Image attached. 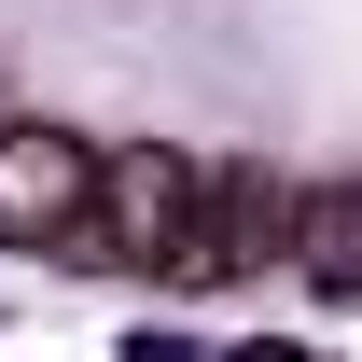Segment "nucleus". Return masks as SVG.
I'll use <instances>...</instances> for the list:
<instances>
[{
  "label": "nucleus",
  "instance_id": "nucleus-1",
  "mask_svg": "<svg viewBox=\"0 0 362 362\" xmlns=\"http://www.w3.org/2000/svg\"><path fill=\"white\" fill-rule=\"evenodd\" d=\"M195 195H209V168H195V153L126 139V153H98V209H84V237H70V251L168 279V265H181V237H195Z\"/></svg>",
  "mask_w": 362,
  "mask_h": 362
},
{
  "label": "nucleus",
  "instance_id": "nucleus-2",
  "mask_svg": "<svg viewBox=\"0 0 362 362\" xmlns=\"http://www.w3.org/2000/svg\"><path fill=\"white\" fill-rule=\"evenodd\" d=\"M293 223H307V181L279 168H209V195H195V237H181L168 279H251L293 251Z\"/></svg>",
  "mask_w": 362,
  "mask_h": 362
},
{
  "label": "nucleus",
  "instance_id": "nucleus-3",
  "mask_svg": "<svg viewBox=\"0 0 362 362\" xmlns=\"http://www.w3.org/2000/svg\"><path fill=\"white\" fill-rule=\"evenodd\" d=\"M98 209V153L70 126H0V237L14 251H70Z\"/></svg>",
  "mask_w": 362,
  "mask_h": 362
},
{
  "label": "nucleus",
  "instance_id": "nucleus-4",
  "mask_svg": "<svg viewBox=\"0 0 362 362\" xmlns=\"http://www.w3.org/2000/svg\"><path fill=\"white\" fill-rule=\"evenodd\" d=\"M293 265L320 279V293H362V181H320L307 223H293Z\"/></svg>",
  "mask_w": 362,
  "mask_h": 362
}]
</instances>
